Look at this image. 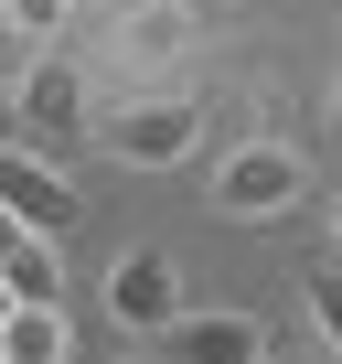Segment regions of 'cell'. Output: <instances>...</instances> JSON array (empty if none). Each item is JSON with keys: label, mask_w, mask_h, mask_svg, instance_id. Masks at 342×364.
I'll return each mask as SVG.
<instances>
[{"label": "cell", "mask_w": 342, "mask_h": 364, "mask_svg": "<svg viewBox=\"0 0 342 364\" xmlns=\"http://www.w3.org/2000/svg\"><path fill=\"white\" fill-rule=\"evenodd\" d=\"M171 311H182V279H171V257H160V247H139V257H118V268H107V321H128L139 343H160V332H171Z\"/></svg>", "instance_id": "cell-6"}, {"label": "cell", "mask_w": 342, "mask_h": 364, "mask_svg": "<svg viewBox=\"0 0 342 364\" xmlns=\"http://www.w3.org/2000/svg\"><path fill=\"white\" fill-rule=\"evenodd\" d=\"M331 236H342V204H331Z\"/></svg>", "instance_id": "cell-16"}, {"label": "cell", "mask_w": 342, "mask_h": 364, "mask_svg": "<svg viewBox=\"0 0 342 364\" xmlns=\"http://www.w3.org/2000/svg\"><path fill=\"white\" fill-rule=\"evenodd\" d=\"M299 193H310V171H299L289 139H246V150H225V171H214V204H225V215H289Z\"/></svg>", "instance_id": "cell-2"}, {"label": "cell", "mask_w": 342, "mask_h": 364, "mask_svg": "<svg viewBox=\"0 0 342 364\" xmlns=\"http://www.w3.org/2000/svg\"><path fill=\"white\" fill-rule=\"evenodd\" d=\"M0 11H11V33H22V43H54L75 0H0Z\"/></svg>", "instance_id": "cell-11"}, {"label": "cell", "mask_w": 342, "mask_h": 364, "mask_svg": "<svg viewBox=\"0 0 342 364\" xmlns=\"http://www.w3.org/2000/svg\"><path fill=\"white\" fill-rule=\"evenodd\" d=\"M22 86V33H11V11H0V97Z\"/></svg>", "instance_id": "cell-12"}, {"label": "cell", "mask_w": 342, "mask_h": 364, "mask_svg": "<svg viewBox=\"0 0 342 364\" xmlns=\"http://www.w3.org/2000/svg\"><path fill=\"white\" fill-rule=\"evenodd\" d=\"M11 236H22V215H11V204H0V257H11Z\"/></svg>", "instance_id": "cell-13"}, {"label": "cell", "mask_w": 342, "mask_h": 364, "mask_svg": "<svg viewBox=\"0 0 342 364\" xmlns=\"http://www.w3.org/2000/svg\"><path fill=\"white\" fill-rule=\"evenodd\" d=\"M299 300H310V321H321V353H342V268H310Z\"/></svg>", "instance_id": "cell-10"}, {"label": "cell", "mask_w": 342, "mask_h": 364, "mask_svg": "<svg viewBox=\"0 0 342 364\" xmlns=\"http://www.w3.org/2000/svg\"><path fill=\"white\" fill-rule=\"evenodd\" d=\"M193 11H182V0H139V11L118 22V65H171V54H193Z\"/></svg>", "instance_id": "cell-7"}, {"label": "cell", "mask_w": 342, "mask_h": 364, "mask_svg": "<svg viewBox=\"0 0 342 364\" xmlns=\"http://www.w3.org/2000/svg\"><path fill=\"white\" fill-rule=\"evenodd\" d=\"M204 139V107L193 97H107L96 107V150H118L128 171H171Z\"/></svg>", "instance_id": "cell-1"}, {"label": "cell", "mask_w": 342, "mask_h": 364, "mask_svg": "<svg viewBox=\"0 0 342 364\" xmlns=\"http://www.w3.org/2000/svg\"><path fill=\"white\" fill-rule=\"evenodd\" d=\"M0 321H11V289H0Z\"/></svg>", "instance_id": "cell-15"}, {"label": "cell", "mask_w": 342, "mask_h": 364, "mask_svg": "<svg viewBox=\"0 0 342 364\" xmlns=\"http://www.w3.org/2000/svg\"><path fill=\"white\" fill-rule=\"evenodd\" d=\"M331 118H342V75H331Z\"/></svg>", "instance_id": "cell-14"}, {"label": "cell", "mask_w": 342, "mask_h": 364, "mask_svg": "<svg viewBox=\"0 0 342 364\" xmlns=\"http://www.w3.org/2000/svg\"><path fill=\"white\" fill-rule=\"evenodd\" d=\"M160 353L171 364H267V321L257 311H171Z\"/></svg>", "instance_id": "cell-5"}, {"label": "cell", "mask_w": 342, "mask_h": 364, "mask_svg": "<svg viewBox=\"0 0 342 364\" xmlns=\"http://www.w3.org/2000/svg\"><path fill=\"white\" fill-rule=\"evenodd\" d=\"M0 204H11L22 225H43V236H75V182H65L54 150H11L0 139Z\"/></svg>", "instance_id": "cell-4"}, {"label": "cell", "mask_w": 342, "mask_h": 364, "mask_svg": "<svg viewBox=\"0 0 342 364\" xmlns=\"http://www.w3.org/2000/svg\"><path fill=\"white\" fill-rule=\"evenodd\" d=\"M54 353H75L65 300H11V321H0V364H54Z\"/></svg>", "instance_id": "cell-8"}, {"label": "cell", "mask_w": 342, "mask_h": 364, "mask_svg": "<svg viewBox=\"0 0 342 364\" xmlns=\"http://www.w3.org/2000/svg\"><path fill=\"white\" fill-rule=\"evenodd\" d=\"M11 107H22V129H33V150H54V161H75L86 150V75L75 65H22V86H11Z\"/></svg>", "instance_id": "cell-3"}, {"label": "cell", "mask_w": 342, "mask_h": 364, "mask_svg": "<svg viewBox=\"0 0 342 364\" xmlns=\"http://www.w3.org/2000/svg\"><path fill=\"white\" fill-rule=\"evenodd\" d=\"M0 289H11V300H65V257H54V236H43V225H22V236H11V257H0Z\"/></svg>", "instance_id": "cell-9"}]
</instances>
